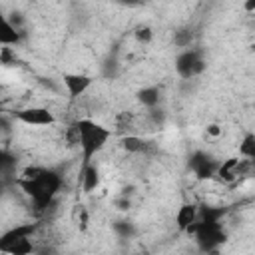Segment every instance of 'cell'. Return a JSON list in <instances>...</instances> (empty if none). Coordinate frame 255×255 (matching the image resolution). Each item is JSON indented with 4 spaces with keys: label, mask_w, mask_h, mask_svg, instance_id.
I'll return each mask as SVG.
<instances>
[{
    "label": "cell",
    "mask_w": 255,
    "mask_h": 255,
    "mask_svg": "<svg viewBox=\"0 0 255 255\" xmlns=\"http://www.w3.org/2000/svg\"><path fill=\"white\" fill-rule=\"evenodd\" d=\"M16 183L28 195V199L32 201V207L38 213H42L58 197V193L64 185V177L50 167L28 165L22 169V175Z\"/></svg>",
    "instance_id": "6da1fadb"
},
{
    "label": "cell",
    "mask_w": 255,
    "mask_h": 255,
    "mask_svg": "<svg viewBox=\"0 0 255 255\" xmlns=\"http://www.w3.org/2000/svg\"><path fill=\"white\" fill-rule=\"evenodd\" d=\"M76 129H78V147L82 153V165H88L108 145L112 137V129L92 118L76 120Z\"/></svg>",
    "instance_id": "7a4b0ae2"
},
{
    "label": "cell",
    "mask_w": 255,
    "mask_h": 255,
    "mask_svg": "<svg viewBox=\"0 0 255 255\" xmlns=\"http://www.w3.org/2000/svg\"><path fill=\"white\" fill-rule=\"evenodd\" d=\"M205 58H203V52L197 50V48H183L177 56H175V72L181 80H193L197 78L203 70H205Z\"/></svg>",
    "instance_id": "3957f363"
},
{
    "label": "cell",
    "mask_w": 255,
    "mask_h": 255,
    "mask_svg": "<svg viewBox=\"0 0 255 255\" xmlns=\"http://www.w3.org/2000/svg\"><path fill=\"white\" fill-rule=\"evenodd\" d=\"M14 118L24 124V126H30V128H50L56 124V116L50 108H44V106H28V108H22L14 114Z\"/></svg>",
    "instance_id": "277c9868"
},
{
    "label": "cell",
    "mask_w": 255,
    "mask_h": 255,
    "mask_svg": "<svg viewBox=\"0 0 255 255\" xmlns=\"http://www.w3.org/2000/svg\"><path fill=\"white\" fill-rule=\"evenodd\" d=\"M189 167H191V171L195 173L197 179H211V177H215V173H217L219 161H217L211 153L197 149V151H193L191 157H189Z\"/></svg>",
    "instance_id": "5b68a950"
},
{
    "label": "cell",
    "mask_w": 255,
    "mask_h": 255,
    "mask_svg": "<svg viewBox=\"0 0 255 255\" xmlns=\"http://www.w3.org/2000/svg\"><path fill=\"white\" fill-rule=\"evenodd\" d=\"M62 84H64V88H66L68 96H70L72 100H78V98H82V96L90 90V86L94 84V80H92L88 74H80V72H66V74L62 76Z\"/></svg>",
    "instance_id": "8992f818"
},
{
    "label": "cell",
    "mask_w": 255,
    "mask_h": 255,
    "mask_svg": "<svg viewBox=\"0 0 255 255\" xmlns=\"http://www.w3.org/2000/svg\"><path fill=\"white\" fill-rule=\"evenodd\" d=\"M197 217H199V207L195 203H183L175 211V225L179 231L189 233L191 227L197 223Z\"/></svg>",
    "instance_id": "52a82bcc"
},
{
    "label": "cell",
    "mask_w": 255,
    "mask_h": 255,
    "mask_svg": "<svg viewBox=\"0 0 255 255\" xmlns=\"http://www.w3.org/2000/svg\"><path fill=\"white\" fill-rule=\"evenodd\" d=\"M122 147L131 155H147L153 149V143L137 133H128L122 137Z\"/></svg>",
    "instance_id": "ba28073f"
},
{
    "label": "cell",
    "mask_w": 255,
    "mask_h": 255,
    "mask_svg": "<svg viewBox=\"0 0 255 255\" xmlns=\"http://www.w3.org/2000/svg\"><path fill=\"white\" fill-rule=\"evenodd\" d=\"M78 185L82 187L84 193H92L98 185H100V171L94 163L82 165L78 171Z\"/></svg>",
    "instance_id": "9c48e42d"
},
{
    "label": "cell",
    "mask_w": 255,
    "mask_h": 255,
    "mask_svg": "<svg viewBox=\"0 0 255 255\" xmlns=\"http://www.w3.org/2000/svg\"><path fill=\"white\" fill-rule=\"evenodd\" d=\"M159 100H161V90L157 86H145V88H141L137 92V102L143 108H147V110L157 108L159 106Z\"/></svg>",
    "instance_id": "30bf717a"
},
{
    "label": "cell",
    "mask_w": 255,
    "mask_h": 255,
    "mask_svg": "<svg viewBox=\"0 0 255 255\" xmlns=\"http://www.w3.org/2000/svg\"><path fill=\"white\" fill-rule=\"evenodd\" d=\"M22 34H20V28L10 22L8 18H4V24H2V32H0V44L2 46H16L20 42Z\"/></svg>",
    "instance_id": "8fae6325"
},
{
    "label": "cell",
    "mask_w": 255,
    "mask_h": 255,
    "mask_svg": "<svg viewBox=\"0 0 255 255\" xmlns=\"http://www.w3.org/2000/svg\"><path fill=\"white\" fill-rule=\"evenodd\" d=\"M34 231H36V225H34V223H22V225H16V227H12L10 231H6V233L2 235V239H0V247L6 245V243H10V241H14V239H18V237H32Z\"/></svg>",
    "instance_id": "7c38bea8"
},
{
    "label": "cell",
    "mask_w": 255,
    "mask_h": 255,
    "mask_svg": "<svg viewBox=\"0 0 255 255\" xmlns=\"http://www.w3.org/2000/svg\"><path fill=\"white\" fill-rule=\"evenodd\" d=\"M239 155L245 159L255 157V133H245L243 139L239 141Z\"/></svg>",
    "instance_id": "4fadbf2b"
},
{
    "label": "cell",
    "mask_w": 255,
    "mask_h": 255,
    "mask_svg": "<svg viewBox=\"0 0 255 255\" xmlns=\"http://www.w3.org/2000/svg\"><path fill=\"white\" fill-rule=\"evenodd\" d=\"M133 34H135V40L141 42V44H149L151 38H153V30H151L149 26H139Z\"/></svg>",
    "instance_id": "5bb4252c"
},
{
    "label": "cell",
    "mask_w": 255,
    "mask_h": 255,
    "mask_svg": "<svg viewBox=\"0 0 255 255\" xmlns=\"http://www.w3.org/2000/svg\"><path fill=\"white\" fill-rule=\"evenodd\" d=\"M243 10H245V12H255V0H245Z\"/></svg>",
    "instance_id": "9a60e30c"
},
{
    "label": "cell",
    "mask_w": 255,
    "mask_h": 255,
    "mask_svg": "<svg viewBox=\"0 0 255 255\" xmlns=\"http://www.w3.org/2000/svg\"><path fill=\"white\" fill-rule=\"evenodd\" d=\"M207 131H209V133H213V135H217V133H219V128H217V126H209V129H207Z\"/></svg>",
    "instance_id": "2e32d148"
},
{
    "label": "cell",
    "mask_w": 255,
    "mask_h": 255,
    "mask_svg": "<svg viewBox=\"0 0 255 255\" xmlns=\"http://www.w3.org/2000/svg\"><path fill=\"white\" fill-rule=\"evenodd\" d=\"M139 0H122V4H128V6H133V4H137Z\"/></svg>",
    "instance_id": "e0dca14e"
},
{
    "label": "cell",
    "mask_w": 255,
    "mask_h": 255,
    "mask_svg": "<svg viewBox=\"0 0 255 255\" xmlns=\"http://www.w3.org/2000/svg\"><path fill=\"white\" fill-rule=\"evenodd\" d=\"M251 161V173H255V157L253 159H249Z\"/></svg>",
    "instance_id": "ac0fdd59"
}]
</instances>
